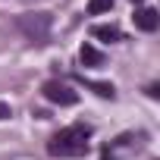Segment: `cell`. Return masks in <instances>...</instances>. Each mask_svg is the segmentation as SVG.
I'll return each instance as SVG.
<instances>
[{
	"label": "cell",
	"instance_id": "cell-9",
	"mask_svg": "<svg viewBox=\"0 0 160 160\" xmlns=\"http://www.w3.org/2000/svg\"><path fill=\"white\" fill-rule=\"evenodd\" d=\"M13 116V110H10V104H3V101H0V119H10Z\"/></svg>",
	"mask_w": 160,
	"mask_h": 160
},
{
	"label": "cell",
	"instance_id": "cell-4",
	"mask_svg": "<svg viewBox=\"0 0 160 160\" xmlns=\"http://www.w3.org/2000/svg\"><path fill=\"white\" fill-rule=\"evenodd\" d=\"M132 19H135V28H141V32H154V28L160 25V16H157V10H151V7H138Z\"/></svg>",
	"mask_w": 160,
	"mask_h": 160
},
{
	"label": "cell",
	"instance_id": "cell-8",
	"mask_svg": "<svg viewBox=\"0 0 160 160\" xmlns=\"http://www.w3.org/2000/svg\"><path fill=\"white\" fill-rule=\"evenodd\" d=\"M88 88L98 98H113V85H107V82H88Z\"/></svg>",
	"mask_w": 160,
	"mask_h": 160
},
{
	"label": "cell",
	"instance_id": "cell-5",
	"mask_svg": "<svg viewBox=\"0 0 160 160\" xmlns=\"http://www.w3.org/2000/svg\"><path fill=\"white\" fill-rule=\"evenodd\" d=\"M78 60H82L85 66H104V53H101L94 44H82V50H78Z\"/></svg>",
	"mask_w": 160,
	"mask_h": 160
},
{
	"label": "cell",
	"instance_id": "cell-10",
	"mask_svg": "<svg viewBox=\"0 0 160 160\" xmlns=\"http://www.w3.org/2000/svg\"><path fill=\"white\" fill-rule=\"evenodd\" d=\"M132 3H144V0H132Z\"/></svg>",
	"mask_w": 160,
	"mask_h": 160
},
{
	"label": "cell",
	"instance_id": "cell-6",
	"mask_svg": "<svg viewBox=\"0 0 160 160\" xmlns=\"http://www.w3.org/2000/svg\"><path fill=\"white\" fill-rule=\"evenodd\" d=\"M91 35H94V38H101V41H110V44L122 38L116 25H94V28H91Z\"/></svg>",
	"mask_w": 160,
	"mask_h": 160
},
{
	"label": "cell",
	"instance_id": "cell-1",
	"mask_svg": "<svg viewBox=\"0 0 160 160\" xmlns=\"http://www.w3.org/2000/svg\"><path fill=\"white\" fill-rule=\"evenodd\" d=\"M88 138H91V129H88V126L60 129V132L47 141V154H50V157H82V154L88 151Z\"/></svg>",
	"mask_w": 160,
	"mask_h": 160
},
{
	"label": "cell",
	"instance_id": "cell-7",
	"mask_svg": "<svg viewBox=\"0 0 160 160\" xmlns=\"http://www.w3.org/2000/svg\"><path fill=\"white\" fill-rule=\"evenodd\" d=\"M110 10H113V0H88L91 16H101V13H110Z\"/></svg>",
	"mask_w": 160,
	"mask_h": 160
},
{
	"label": "cell",
	"instance_id": "cell-3",
	"mask_svg": "<svg viewBox=\"0 0 160 160\" xmlns=\"http://www.w3.org/2000/svg\"><path fill=\"white\" fill-rule=\"evenodd\" d=\"M19 25H22L25 35H32V38H44L47 28H50V16H47V13H25V16H19Z\"/></svg>",
	"mask_w": 160,
	"mask_h": 160
},
{
	"label": "cell",
	"instance_id": "cell-2",
	"mask_svg": "<svg viewBox=\"0 0 160 160\" xmlns=\"http://www.w3.org/2000/svg\"><path fill=\"white\" fill-rule=\"evenodd\" d=\"M41 94H44L50 104H60V107H72V104H78V91H72L69 85H63L60 78H50V82H44Z\"/></svg>",
	"mask_w": 160,
	"mask_h": 160
}]
</instances>
